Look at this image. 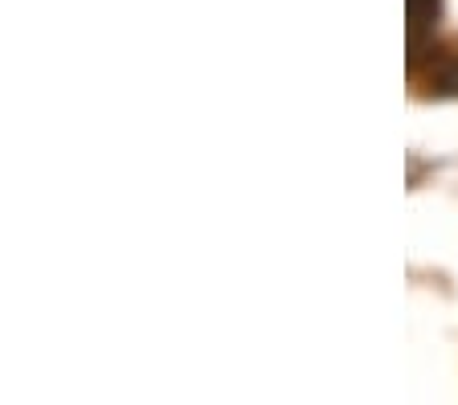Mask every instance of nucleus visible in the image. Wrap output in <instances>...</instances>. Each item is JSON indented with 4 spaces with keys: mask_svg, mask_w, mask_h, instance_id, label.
Returning a JSON list of instances; mask_svg holds the SVG:
<instances>
[{
    "mask_svg": "<svg viewBox=\"0 0 458 405\" xmlns=\"http://www.w3.org/2000/svg\"><path fill=\"white\" fill-rule=\"evenodd\" d=\"M438 13H442V0H410V62L418 66L421 58V41H426V33H434V25H438Z\"/></svg>",
    "mask_w": 458,
    "mask_h": 405,
    "instance_id": "1",
    "label": "nucleus"
},
{
    "mask_svg": "<svg viewBox=\"0 0 458 405\" xmlns=\"http://www.w3.org/2000/svg\"><path fill=\"white\" fill-rule=\"evenodd\" d=\"M442 90H446V95H458V62H450V66L442 70Z\"/></svg>",
    "mask_w": 458,
    "mask_h": 405,
    "instance_id": "2",
    "label": "nucleus"
}]
</instances>
